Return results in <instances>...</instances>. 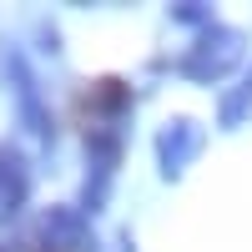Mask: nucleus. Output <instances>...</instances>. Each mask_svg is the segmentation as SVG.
<instances>
[{
  "instance_id": "3",
  "label": "nucleus",
  "mask_w": 252,
  "mask_h": 252,
  "mask_svg": "<svg viewBox=\"0 0 252 252\" xmlns=\"http://www.w3.org/2000/svg\"><path fill=\"white\" fill-rule=\"evenodd\" d=\"M5 91H10V106H15V121L20 131H26L40 152H56V116L46 106V96H40V81L31 71L26 51H5Z\"/></svg>"
},
{
  "instance_id": "5",
  "label": "nucleus",
  "mask_w": 252,
  "mask_h": 252,
  "mask_svg": "<svg viewBox=\"0 0 252 252\" xmlns=\"http://www.w3.org/2000/svg\"><path fill=\"white\" fill-rule=\"evenodd\" d=\"M35 247L40 252H96V227L76 202H56L35 217Z\"/></svg>"
},
{
  "instance_id": "1",
  "label": "nucleus",
  "mask_w": 252,
  "mask_h": 252,
  "mask_svg": "<svg viewBox=\"0 0 252 252\" xmlns=\"http://www.w3.org/2000/svg\"><path fill=\"white\" fill-rule=\"evenodd\" d=\"M121 157H126V121H86V177H81V197H76L86 217L106 212L121 177Z\"/></svg>"
},
{
  "instance_id": "10",
  "label": "nucleus",
  "mask_w": 252,
  "mask_h": 252,
  "mask_svg": "<svg viewBox=\"0 0 252 252\" xmlns=\"http://www.w3.org/2000/svg\"><path fill=\"white\" fill-rule=\"evenodd\" d=\"M0 252H5V247H0Z\"/></svg>"
},
{
  "instance_id": "6",
  "label": "nucleus",
  "mask_w": 252,
  "mask_h": 252,
  "mask_svg": "<svg viewBox=\"0 0 252 252\" xmlns=\"http://www.w3.org/2000/svg\"><path fill=\"white\" fill-rule=\"evenodd\" d=\"M31 187H35V177H31L26 152L10 146V141H0V227H10L31 207Z\"/></svg>"
},
{
  "instance_id": "9",
  "label": "nucleus",
  "mask_w": 252,
  "mask_h": 252,
  "mask_svg": "<svg viewBox=\"0 0 252 252\" xmlns=\"http://www.w3.org/2000/svg\"><path fill=\"white\" fill-rule=\"evenodd\" d=\"M166 20H172V26H187V31H207V26H217L212 5H197V0H187V5H172V10H166Z\"/></svg>"
},
{
  "instance_id": "4",
  "label": "nucleus",
  "mask_w": 252,
  "mask_h": 252,
  "mask_svg": "<svg viewBox=\"0 0 252 252\" xmlns=\"http://www.w3.org/2000/svg\"><path fill=\"white\" fill-rule=\"evenodd\" d=\"M202 146H207V126H202L197 116H172V121H161L157 136H152L157 177H161V182H182V177L197 166Z\"/></svg>"
},
{
  "instance_id": "2",
  "label": "nucleus",
  "mask_w": 252,
  "mask_h": 252,
  "mask_svg": "<svg viewBox=\"0 0 252 252\" xmlns=\"http://www.w3.org/2000/svg\"><path fill=\"white\" fill-rule=\"evenodd\" d=\"M242 56H247V35L237 26H207L192 35V46H187L177 61H172V71L182 81H192V86H217L222 76H232L242 66Z\"/></svg>"
},
{
  "instance_id": "8",
  "label": "nucleus",
  "mask_w": 252,
  "mask_h": 252,
  "mask_svg": "<svg viewBox=\"0 0 252 252\" xmlns=\"http://www.w3.org/2000/svg\"><path fill=\"white\" fill-rule=\"evenodd\" d=\"M247 121H252V71L217 96V126L222 131H242Z\"/></svg>"
},
{
  "instance_id": "7",
  "label": "nucleus",
  "mask_w": 252,
  "mask_h": 252,
  "mask_svg": "<svg viewBox=\"0 0 252 252\" xmlns=\"http://www.w3.org/2000/svg\"><path fill=\"white\" fill-rule=\"evenodd\" d=\"M131 111H136V96L116 76L96 81V86L86 91V121H131Z\"/></svg>"
}]
</instances>
